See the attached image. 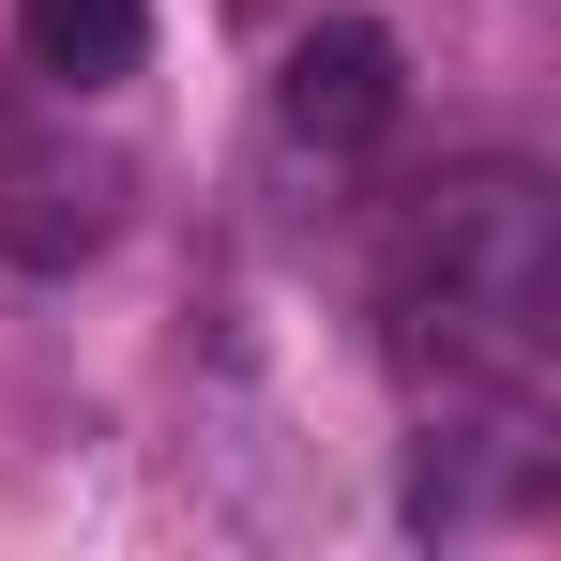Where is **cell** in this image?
I'll return each mask as SVG.
<instances>
[{
    "mask_svg": "<svg viewBox=\"0 0 561 561\" xmlns=\"http://www.w3.org/2000/svg\"><path fill=\"white\" fill-rule=\"evenodd\" d=\"M274 122L304 137V152H365V137H394V31L319 15V31L288 46V77H274Z\"/></svg>",
    "mask_w": 561,
    "mask_h": 561,
    "instance_id": "6da1fadb",
    "label": "cell"
},
{
    "mask_svg": "<svg viewBox=\"0 0 561 561\" xmlns=\"http://www.w3.org/2000/svg\"><path fill=\"white\" fill-rule=\"evenodd\" d=\"M106 228H122V168L106 152H31V137H0V243L15 259H92Z\"/></svg>",
    "mask_w": 561,
    "mask_h": 561,
    "instance_id": "7a4b0ae2",
    "label": "cell"
},
{
    "mask_svg": "<svg viewBox=\"0 0 561 561\" xmlns=\"http://www.w3.org/2000/svg\"><path fill=\"white\" fill-rule=\"evenodd\" d=\"M137 46H152V0H15V61H31L46 92L137 77Z\"/></svg>",
    "mask_w": 561,
    "mask_h": 561,
    "instance_id": "3957f363",
    "label": "cell"
}]
</instances>
